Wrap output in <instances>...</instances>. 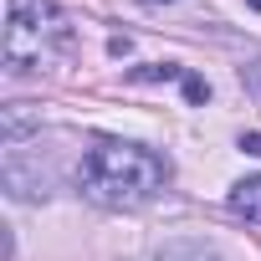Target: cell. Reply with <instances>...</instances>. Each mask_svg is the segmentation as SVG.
I'll use <instances>...</instances> for the list:
<instances>
[{"mask_svg":"<svg viewBox=\"0 0 261 261\" xmlns=\"http://www.w3.org/2000/svg\"><path fill=\"white\" fill-rule=\"evenodd\" d=\"M169 179V159L144 149V144H123V139H97L82 164H77V185L92 205L102 210H134L149 205Z\"/></svg>","mask_w":261,"mask_h":261,"instance_id":"1","label":"cell"},{"mask_svg":"<svg viewBox=\"0 0 261 261\" xmlns=\"http://www.w3.org/2000/svg\"><path fill=\"white\" fill-rule=\"evenodd\" d=\"M72 41V21L51 6V0H6V46H0V62H6L11 77H31L46 72Z\"/></svg>","mask_w":261,"mask_h":261,"instance_id":"2","label":"cell"},{"mask_svg":"<svg viewBox=\"0 0 261 261\" xmlns=\"http://www.w3.org/2000/svg\"><path fill=\"white\" fill-rule=\"evenodd\" d=\"M31 128H41V118L26 102H11L6 113H0V139H6V149H21V139L31 134Z\"/></svg>","mask_w":261,"mask_h":261,"instance_id":"3","label":"cell"},{"mask_svg":"<svg viewBox=\"0 0 261 261\" xmlns=\"http://www.w3.org/2000/svg\"><path fill=\"white\" fill-rule=\"evenodd\" d=\"M230 210H236L241 220H256V225H261V174L230 185Z\"/></svg>","mask_w":261,"mask_h":261,"instance_id":"4","label":"cell"},{"mask_svg":"<svg viewBox=\"0 0 261 261\" xmlns=\"http://www.w3.org/2000/svg\"><path fill=\"white\" fill-rule=\"evenodd\" d=\"M154 261H220V256H215V246H205V241L185 236V241H169V246H159V256H154Z\"/></svg>","mask_w":261,"mask_h":261,"instance_id":"5","label":"cell"},{"mask_svg":"<svg viewBox=\"0 0 261 261\" xmlns=\"http://www.w3.org/2000/svg\"><path fill=\"white\" fill-rule=\"evenodd\" d=\"M134 77H139V82H174V77H190V72L174 67V62H149V67H139Z\"/></svg>","mask_w":261,"mask_h":261,"instance_id":"6","label":"cell"},{"mask_svg":"<svg viewBox=\"0 0 261 261\" xmlns=\"http://www.w3.org/2000/svg\"><path fill=\"white\" fill-rule=\"evenodd\" d=\"M185 97H190V102H205V97H210L205 77H185Z\"/></svg>","mask_w":261,"mask_h":261,"instance_id":"7","label":"cell"},{"mask_svg":"<svg viewBox=\"0 0 261 261\" xmlns=\"http://www.w3.org/2000/svg\"><path fill=\"white\" fill-rule=\"evenodd\" d=\"M241 149H246V154H256V159H261V134H241Z\"/></svg>","mask_w":261,"mask_h":261,"instance_id":"8","label":"cell"},{"mask_svg":"<svg viewBox=\"0 0 261 261\" xmlns=\"http://www.w3.org/2000/svg\"><path fill=\"white\" fill-rule=\"evenodd\" d=\"M246 6H251V11H261V0H246Z\"/></svg>","mask_w":261,"mask_h":261,"instance_id":"9","label":"cell"},{"mask_svg":"<svg viewBox=\"0 0 261 261\" xmlns=\"http://www.w3.org/2000/svg\"><path fill=\"white\" fill-rule=\"evenodd\" d=\"M149 6H159V0H149Z\"/></svg>","mask_w":261,"mask_h":261,"instance_id":"10","label":"cell"}]
</instances>
